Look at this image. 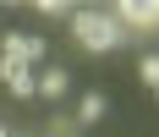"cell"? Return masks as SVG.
Instances as JSON below:
<instances>
[{"label":"cell","mask_w":159,"mask_h":137,"mask_svg":"<svg viewBox=\"0 0 159 137\" xmlns=\"http://www.w3.org/2000/svg\"><path fill=\"white\" fill-rule=\"evenodd\" d=\"M121 22H115L110 11H99V6H82V11H71V39H77L82 49H115L121 44Z\"/></svg>","instance_id":"obj_1"},{"label":"cell","mask_w":159,"mask_h":137,"mask_svg":"<svg viewBox=\"0 0 159 137\" xmlns=\"http://www.w3.org/2000/svg\"><path fill=\"white\" fill-rule=\"evenodd\" d=\"M0 137H6V132H0Z\"/></svg>","instance_id":"obj_10"},{"label":"cell","mask_w":159,"mask_h":137,"mask_svg":"<svg viewBox=\"0 0 159 137\" xmlns=\"http://www.w3.org/2000/svg\"><path fill=\"white\" fill-rule=\"evenodd\" d=\"M104 110H110V99H104V93H82V104H77V126L104 121Z\"/></svg>","instance_id":"obj_6"},{"label":"cell","mask_w":159,"mask_h":137,"mask_svg":"<svg viewBox=\"0 0 159 137\" xmlns=\"http://www.w3.org/2000/svg\"><path fill=\"white\" fill-rule=\"evenodd\" d=\"M137 77H143L148 88H159V55H143V61H137Z\"/></svg>","instance_id":"obj_8"},{"label":"cell","mask_w":159,"mask_h":137,"mask_svg":"<svg viewBox=\"0 0 159 137\" xmlns=\"http://www.w3.org/2000/svg\"><path fill=\"white\" fill-rule=\"evenodd\" d=\"M0 61L39 66L44 61V39H39V33H0Z\"/></svg>","instance_id":"obj_2"},{"label":"cell","mask_w":159,"mask_h":137,"mask_svg":"<svg viewBox=\"0 0 159 137\" xmlns=\"http://www.w3.org/2000/svg\"><path fill=\"white\" fill-rule=\"evenodd\" d=\"M0 82L16 93V99H39V71L33 66H16V61H0Z\"/></svg>","instance_id":"obj_4"},{"label":"cell","mask_w":159,"mask_h":137,"mask_svg":"<svg viewBox=\"0 0 159 137\" xmlns=\"http://www.w3.org/2000/svg\"><path fill=\"white\" fill-rule=\"evenodd\" d=\"M77 115H66V110H49V137H77Z\"/></svg>","instance_id":"obj_7"},{"label":"cell","mask_w":159,"mask_h":137,"mask_svg":"<svg viewBox=\"0 0 159 137\" xmlns=\"http://www.w3.org/2000/svg\"><path fill=\"white\" fill-rule=\"evenodd\" d=\"M77 6H66V0H39V16H71Z\"/></svg>","instance_id":"obj_9"},{"label":"cell","mask_w":159,"mask_h":137,"mask_svg":"<svg viewBox=\"0 0 159 137\" xmlns=\"http://www.w3.org/2000/svg\"><path fill=\"white\" fill-rule=\"evenodd\" d=\"M110 16H121V28H159V0H121L110 6Z\"/></svg>","instance_id":"obj_3"},{"label":"cell","mask_w":159,"mask_h":137,"mask_svg":"<svg viewBox=\"0 0 159 137\" xmlns=\"http://www.w3.org/2000/svg\"><path fill=\"white\" fill-rule=\"evenodd\" d=\"M66 82H71V77H66L61 66H44V71H39V99H49V104H55V99L66 93Z\"/></svg>","instance_id":"obj_5"}]
</instances>
